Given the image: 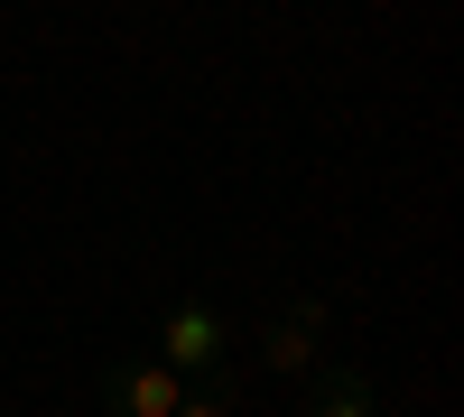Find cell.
<instances>
[{"instance_id":"1","label":"cell","mask_w":464,"mask_h":417,"mask_svg":"<svg viewBox=\"0 0 464 417\" xmlns=\"http://www.w3.org/2000/svg\"><path fill=\"white\" fill-rule=\"evenodd\" d=\"M159 362L177 371V381H205V371L232 362V325L214 307H168L159 316Z\"/></svg>"},{"instance_id":"2","label":"cell","mask_w":464,"mask_h":417,"mask_svg":"<svg viewBox=\"0 0 464 417\" xmlns=\"http://www.w3.org/2000/svg\"><path fill=\"white\" fill-rule=\"evenodd\" d=\"M102 408L111 417H168L177 399H186V381H177V371L159 362V353H149V362H102Z\"/></svg>"},{"instance_id":"3","label":"cell","mask_w":464,"mask_h":417,"mask_svg":"<svg viewBox=\"0 0 464 417\" xmlns=\"http://www.w3.org/2000/svg\"><path fill=\"white\" fill-rule=\"evenodd\" d=\"M316 334H325V297H288L279 325L260 334V371H288V381H306L325 353H316Z\"/></svg>"},{"instance_id":"4","label":"cell","mask_w":464,"mask_h":417,"mask_svg":"<svg viewBox=\"0 0 464 417\" xmlns=\"http://www.w3.org/2000/svg\"><path fill=\"white\" fill-rule=\"evenodd\" d=\"M297 417H381V399H372V381L353 362H316L306 371V408Z\"/></svg>"},{"instance_id":"5","label":"cell","mask_w":464,"mask_h":417,"mask_svg":"<svg viewBox=\"0 0 464 417\" xmlns=\"http://www.w3.org/2000/svg\"><path fill=\"white\" fill-rule=\"evenodd\" d=\"M168 417H232V371H205V381H186V399Z\"/></svg>"}]
</instances>
